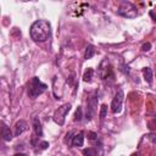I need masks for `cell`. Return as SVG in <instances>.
Returning a JSON list of instances; mask_svg holds the SVG:
<instances>
[{
  "label": "cell",
  "instance_id": "obj_1",
  "mask_svg": "<svg viewBox=\"0 0 156 156\" xmlns=\"http://www.w3.org/2000/svg\"><path fill=\"white\" fill-rule=\"evenodd\" d=\"M50 28L46 20H38L30 27V38L34 41H45L50 37Z\"/></svg>",
  "mask_w": 156,
  "mask_h": 156
},
{
  "label": "cell",
  "instance_id": "obj_2",
  "mask_svg": "<svg viewBox=\"0 0 156 156\" xmlns=\"http://www.w3.org/2000/svg\"><path fill=\"white\" fill-rule=\"evenodd\" d=\"M48 85L45 83H43L38 77H33L29 82H28V85H27V93H28V96L32 98V99H35L38 98L40 94H43L45 90H46Z\"/></svg>",
  "mask_w": 156,
  "mask_h": 156
},
{
  "label": "cell",
  "instance_id": "obj_3",
  "mask_svg": "<svg viewBox=\"0 0 156 156\" xmlns=\"http://www.w3.org/2000/svg\"><path fill=\"white\" fill-rule=\"evenodd\" d=\"M117 13L121 15V16H123V17H127V18H134V17H136L138 11H136V7L132 2L123 1L119 5V7H118Z\"/></svg>",
  "mask_w": 156,
  "mask_h": 156
},
{
  "label": "cell",
  "instance_id": "obj_4",
  "mask_svg": "<svg viewBox=\"0 0 156 156\" xmlns=\"http://www.w3.org/2000/svg\"><path fill=\"white\" fill-rule=\"evenodd\" d=\"M71 110V104H63L62 106H60L58 108H56V111L54 112V121L58 124V126H62L65 123V118H66V115L68 113V111Z\"/></svg>",
  "mask_w": 156,
  "mask_h": 156
},
{
  "label": "cell",
  "instance_id": "obj_5",
  "mask_svg": "<svg viewBox=\"0 0 156 156\" xmlns=\"http://www.w3.org/2000/svg\"><path fill=\"white\" fill-rule=\"evenodd\" d=\"M123 98H124V93L122 89H118L113 96V100L111 102V111L113 113H119L122 110V104H123Z\"/></svg>",
  "mask_w": 156,
  "mask_h": 156
},
{
  "label": "cell",
  "instance_id": "obj_6",
  "mask_svg": "<svg viewBox=\"0 0 156 156\" xmlns=\"http://www.w3.org/2000/svg\"><path fill=\"white\" fill-rule=\"evenodd\" d=\"M98 102H99V99H98L96 95H91L88 99V101H87V113H85L87 119H91L93 116L95 115L96 107H98Z\"/></svg>",
  "mask_w": 156,
  "mask_h": 156
},
{
  "label": "cell",
  "instance_id": "obj_7",
  "mask_svg": "<svg viewBox=\"0 0 156 156\" xmlns=\"http://www.w3.org/2000/svg\"><path fill=\"white\" fill-rule=\"evenodd\" d=\"M99 76H100L101 79H107L108 76L113 77L112 71H111V68H110V63H108V61H107L106 58L100 63V67H99Z\"/></svg>",
  "mask_w": 156,
  "mask_h": 156
},
{
  "label": "cell",
  "instance_id": "obj_8",
  "mask_svg": "<svg viewBox=\"0 0 156 156\" xmlns=\"http://www.w3.org/2000/svg\"><path fill=\"white\" fill-rule=\"evenodd\" d=\"M26 130H28V124H27V122L26 121H23V119H20L17 123H16V126H15V136H20L23 132H26Z\"/></svg>",
  "mask_w": 156,
  "mask_h": 156
},
{
  "label": "cell",
  "instance_id": "obj_9",
  "mask_svg": "<svg viewBox=\"0 0 156 156\" xmlns=\"http://www.w3.org/2000/svg\"><path fill=\"white\" fill-rule=\"evenodd\" d=\"M1 135H2V139L5 141H10L12 139V133H11L10 128L4 122H1Z\"/></svg>",
  "mask_w": 156,
  "mask_h": 156
},
{
  "label": "cell",
  "instance_id": "obj_10",
  "mask_svg": "<svg viewBox=\"0 0 156 156\" xmlns=\"http://www.w3.org/2000/svg\"><path fill=\"white\" fill-rule=\"evenodd\" d=\"M83 144H84V134H83V132H79L78 134H76L73 136L72 145L74 147H80V146H83Z\"/></svg>",
  "mask_w": 156,
  "mask_h": 156
},
{
  "label": "cell",
  "instance_id": "obj_11",
  "mask_svg": "<svg viewBox=\"0 0 156 156\" xmlns=\"http://www.w3.org/2000/svg\"><path fill=\"white\" fill-rule=\"evenodd\" d=\"M33 128H34V133H35V135L38 136V138H40L41 135H43V128H41V123H40V121L35 117V118H33Z\"/></svg>",
  "mask_w": 156,
  "mask_h": 156
},
{
  "label": "cell",
  "instance_id": "obj_12",
  "mask_svg": "<svg viewBox=\"0 0 156 156\" xmlns=\"http://www.w3.org/2000/svg\"><path fill=\"white\" fill-rule=\"evenodd\" d=\"M143 76H144V79H145L147 83H151V82H152V69H151L150 67L143 68Z\"/></svg>",
  "mask_w": 156,
  "mask_h": 156
},
{
  "label": "cell",
  "instance_id": "obj_13",
  "mask_svg": "<svg viewBox=\"0 0 156 156\" xmlns=\"http://www.w3.org/2000/svg\"><path fill=\"white\" fill-rule=\"evenodd\" d=\"M94 55H95V48H94L93 45H88L87 49H85V52H84V58H85V60H89V58H91Z\"/></svg>",
  "mask_w": 156,
  "mask_h": 156
},
{
  "label": "cell",
  "instance_id": "obj_14",
  "mask_svg": "<svg viewBox=\"0 0 156 156\" xmlns=\"http://www.w3.org/2000/svg\"><path fill=\"white\" fill-rule=\"evenodd\" d=\"M93 74H94V69L89 67V68L84 72V74H83V80L90 83V82H91V78H93Z\"/></svg>",
  "mask_w": 156,
  "mask_h": 156
},
{
  "label": "cell",
  "instance_id": "obj_15",
  "mask_svg": "<svg viewBox=\"0 0 156 156\" xmlns=\"http://www.w3.org/2000/svg\"><path fill=\"white\" fill-rule=\"evenodd\" d=\"M83 155L84 156H98V151L94 147H88L83 150Z\"/></svg>",
  "mask_w": 156,
  "mask_h": 156
},
{
  "label": "cell",
  "instance_id": "obj_16",
  "mask_svg": "<svg viewBox=\"0 0 156 156\" xmlns=\"http://www.w3.org/2000/svg\"><path fill=\"white\" fill-rule=\"evenodd\" d=\"M82 113H83V110H82V107L80 106H78V108L76 110V113H74V121L77 122H79L80 119H82Z\"/></svg>",
  "mask_w": 156,
  "mask_h": 156
},
{
  "label": "cell",
  "instance_id": "obj_17",
  "mask_svg": "<svg viewBox=\"0 0 156 156\" xmlns=\"http://www.w3.org/2000/svg\"><path fill=\"white\" fill-rule=\"evenodd\" d=\"M106 113H107V106H106V105H101V107H100V113H99V117H100L101 119H104V118L106 117Z\"/></svg>",
  "mask_w": 156,
  "mask_h": 156
},
{
  "label": "cell",
  "instance_id": "obj_18",
  "mask_svg": "<svg viewBox=\"0 0 156 156\" xmlns=\"http://www.w3.org/2000/svg\"><path fill=\"white\" fill-rule=\"evenodd\" d=\"M88 139L89 140H95V139H98V134L94 133V132H88Z\"/></svg>",
  "mask_w": 156,
  "mask_h": 156
},
{
  "label": "cell",
  "instance_id": "obj_19",
  "mask_svg": "<svg viewBox=\"0 0 156 156\" xmlns=\"http://www.w3.org/2000/svg\"><path fill=\"white\" fill-rule=\"evenodd\" d=\"M150 48H151V44H150V43H145V44L141 46V50H143V51H149Z\"/></svg>",
  "mask_w": 156,
  "mask_h": 156
},
{
  "label": "cell",
  "instance_id": "obj_20",
  "mask_svg": "<svg viewBox=\"0 0 156 156\" xmlns=\"http://www.w3.org/2000/svg\"><path fill=\"white\" fill-rule=\"evenodd\" d=\"M71 136H72V132L67 133V134H66V139H65V143H69V141H71Z\"/></svg>",
  "mask_w": 156,
  "mask_h": 156
},
{
  "label": "cell",
  "instance_id": "obj_21",
  "mask_svg": "<svg viewBox=\"0 0 156 156\" xmlns=\"http://www.w3.org/2000/svg\"><path fill=\"white\" fill-rule=\"evenodd\" d=\"M39 146H40V149H43V150H44V149H46V147L49 146V143H48V141H43V143H40V145H39Z\"/></svg>",
  "mask_w": 156,
  "mask_h": 156
},
{
  "label": "cell",
  "instance_id": "obj_22",
  "mask_svg": "<svg viewBox=\"0 0 156 156\" xmlns=\"http://www.w3.org/2000/svg\"><path fill=\"white\" fill-rule=\"evenodd\" d=\"M150 16L152 17V20H156V9H154V10L150 11Z\"/></svg>",
  "mask_w": 156,
  "mask_h": 156
},
{
  "label": "cell",
  "instance_id": "obj_23",
  "mask_svg": "<svg viewBox=\"0 0 156 156\" xmlns=\"http://www.w3.org/2000/svg\"><path fill=\"white\" fill-rule=\"evenodd\" d=\"M147 136H149V138H150V139H151V140H152L154 143H156V138H155V135H152V134H150V135H147Z\"/></svg>",
  "mask_w": 156,
  "mask_h": 156
},
{
  "label": "cell",
  "instance_id": "obj_24",
  "mask_svg": "<svg viewBox=\"0 0 156 156\" xmlns=\"http://www.w3.org/2000/svg\"><path fill=\"white\" fill-rule=\"evenodd\" d=\"M15 156H27V155H24V154H16Z\"/></svg>",
  "mask_w": 156,
  "mask_h": 156
}]
</instances>
